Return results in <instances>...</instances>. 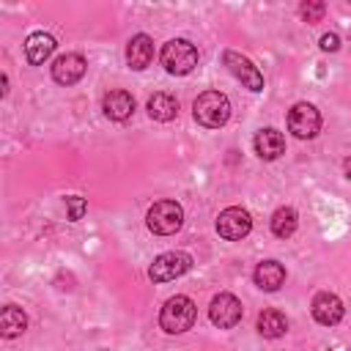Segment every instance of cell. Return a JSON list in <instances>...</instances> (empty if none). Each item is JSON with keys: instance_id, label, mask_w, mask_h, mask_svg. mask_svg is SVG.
Returning <instances> with one entry per match:
<instances>
[{"instance_id": "cell-5", "label": "cell", "mask_w": 351, "mask_h": 351, "mask_svg": "<svg viewBox=\"0 0 351 351\" xmlns=\"http://www.w3.org/2000/svg\"><path fill=\"white\" fill-rule=\"evenodd\" d=\"M192 269V255L189 252H181V250H173V252H162L154 258L151 269H148V277L154 282H170L181 274H186Z\"/></svg>"}, {"instance_id": "cell-23", "label": "cell", "mask_w": 351, "mask_h": 351, "mask_svg": "<svg viewBox=\"0 0 351 351\" xmlns=\"http://www.w3.org/2000/svg\"><path fill=\"white\" fill-rule=\"evenodd\" d=\"M337 47H340V36L337 33H324L321 36V49L324 52H335Z\"/></svg>"}, {"instance_id": "cell-19", "label": "cell", "mask_w": 351, "mask_h": 351, "mask_svg": "<svg viewBox=\"0 0 351 351\" xmlns=\"http://www.w3.org/2000/svg\"><path fill=\"white\" fill-rule=\"evenodd\" d=\"M258 332L263 337H271V340L274 337H282L288 332V318L280 310H263L258 315Z\"/></svg>"}, {"instance_id": "cell-10", "label": "cell", "mask_w": 351, "mask_h": 351, "mask_svg": "<svg viewBox=\"0 0 351 351\" xmlns=\"http://www.w3.org/2000/svg\"><path fill=\"white\" fill-rule=\"evenodd\" d=\"M310 310H313V318H315L318 324H324V326H335V324H340L343 315H346V307H343L340 296H335V293H329V291L315 293Z\"/></svg>"}, {"instance_id": "cell-16", "label": "cell", "mask_w": 351, "mask_h": 351, "mask_svg": "<svg viewBox=\"0 0 351 351\" xmlns=\"http://www.w3.org/2000/svg\"><path fill=\"white\" fill-rule=\"evenodd\" d=\"M55 38L49 36V33H44V30H36V33H30L27 38H25V55H27V60L33 63V66H41L52 52H55Z\"/></svg>"}, {"instance_id": "cell-13", "label": "cell", "mask_w": 351, "mask_h": 351, "mask_svg": "<svg viewBox=\"0 0 351 351\" xmlns=\"http://www.w3.org/2000/svg\"><path fill=\"white\" fill-rule=\"evenodd\" d=\"M101 110L110 121H126L134 112V96L126 90H110L101 99Z\"/></svg>"}, {"instance_id": "cell-14", "label": "cell", "mask_w": 351, "mask_h": 351, "mask_svg": "<svg viewBox=\"0 0 351 351\" xmlns=\"http://www.w3.org/2000/svg\"><path fill=\"white\" fill-rule=\"evenodd\" d=\"M252 145H255V154H258L261 159L271 162V159L282 156V151H285V137H282V132H277V129H261V132L255 134Z\"/></svg>"}, {"instance_id": "cell-8", "label": "cell", "mask_w": 351, "mask_h": 351, "mask_svg": "<svg viewBox=\"0 0 351 351\" xmlns=\"http://www.w3.org/2000/svg\"><path fill=\"white\" fill-rule=\"evenodd\" d=\"M222 63L228 66V71L250 90H263V74L258 71V66H252L250 58H244L241 52L236 49H225L222 52Z\"/></svg>"}, {"instance_id": "cell-21", "label": "cell", "mask_w": 351, "mask_h": 351, "mask_svg": "<svg viewBox=\"0 0 351 351\" xmlns=\"http://www.w3.org/2000/svg\"><path fill=\"white\" fill-rule=\"evenodd\" d=\"M85 211H88V203H85V197H80V195H71V197H66V217H69L71 222H80Z\"/></svg>"}, {"instance_id": "cell-17", "label": "cell", "mask_w": 351, "mask_h": 351, "mask_svg": "<svg viewBox=\"0 0 351 351\" xmlns=\"http://www.w3.org/2000/svg\"><path fill=\"white\" fill-rule=\"evenodd\" d=\"M148 115H151L154 121L167 123V121H173V118L178 115V101H176L170 93H154V96L148 99Z\"/></svg>"}, {"instance_id": "cell-11", "label": "cell", "mask_w": 351, "mask_h": 351, "mask_svg": "<svg viewBox=\"0 0 351 351\" xmlns=\"http://www.w3.org/2000/svg\"><path fill=\"white\" fill-rule=\"evenodd\" d=\"M85 69H88V63H85L82 55L66 52V55H60V58L52 63V80H55L58 85H74V82L82 80Z\"/></svg>"}, {"instance_id": "cell-2", "label": "cell", "mask_w": 351, "mask_h": 351, "mask_svg": "<svg viewBox=\"0 0 351 351\" xmlns=\"http://www.w3.org/2000/svg\"><path fill=\"white\" fill-rule=\"evenodd\" d=\"M192 115H195V121H197L200 126H206V129H219V126H225L228 118H230V101H228V96L219 93V90H206V93H200V96L195 99Z\"/></svg>"}, {"instance_id": "cell-7", "label": "cell", "mask_w": 351, "mask_h": 351, "mask_svg": "<svg viewBox=\"0 0 351 351\" xmlns=\"http://www.w3.org/2000/svg\"><path fill=\"white\" fill-rule=\"evenodd\" d=\"M252 230V217L247 208L241 206H230L225 211H219L217 217V233L228 241H241L247 233Z\"/></svg>"}, {"instance_id": "cell-1", "label": "cell", "mask_w": 351, "mask_h": 351, "mask_svg": "<svg viewBox=\"0 0 351 351\" xmlns=\"http://www.w3.org/2000/svg\"><path fill=\"white\" fill-rule=\"evenodd\" d=\"M197 318V307L189 296H170L159 313V326L167 335H184L195 326Z\"/></svg>"}, {"instance_id": "cell-4", "label": "cell", "mask_w": 351, "mask_h": 351, "mask_svg": "<svg viewBox=\"0 0 351 351\" xmlns=\"http://www.w3.org/2000/svg\"><path fill=\"white\" fill-rule=\"evenodd\" d=\"M145 225L156 236L176 233L184 225V208H181V203H176V200H156L148 208V214H145Z\"/></svg>"}, {"instance_id": "cell-18", "label": "cell", "mask_w": 351, "mask_h": 351, "mask_svg": "<svg viewBox=\"0 0 351 351\" xmlns=\"http://www.w3.org/2000/svg\"><path fill=\"white\" fill-rule=\"evenodd\" d=\"M25 329H27V315L19 307L5 304L3 313H0V332H3V337H16Z\"/></svg>"}, {"instance_id": "cell-22", "label": "cell", "mask_w": 351, "mask_h": 351, "mask_svg": "<svg viewBox=\"0 0 351 351\" xmlns=\"http://www.w3.org/2000/svg\"><path fill=\"white\" fill-rule=\"evenodd\" d=\"M324 11H326V5L324 3H318V0H310V3H302V8H299V14H302V19L304 22H321V16H324Z\"/></svg>"}, {"instance_id": "cell-20", "label": "cell", "mask_w": 351, "mask_h": 351, "mask_svg": "<svg viewBox=\"0 0 351 351\" xmlns=\"http://www.w3.org/2000/svg\"><path fill=\"white\" fill-rule=\"evenodd\" d=\"M296 225H299V217H296V211H293L291 206H282V208H277V211L271 214V233H274L277 239L293 236Z\"/></svg>"}, {"instance_id": "cell-9", "label": "cell", "mask_w": 351, "mask_h": 351, "mask_svg": "<svg viewBox=\"0 0 351 351\" xmlns=\"http://www.w3.org/2000/svg\"><path fill=\"white\" fill-rule=\"evenodd\" d=\"M241 315H244V307L233 293H217L208 304V318L219 329H233L241 321Z\"/></svg>"}, {"instance_id": "cell-24", "label": "cell", "mask_w": 351, "mask_h": 351, "mask_svg": "<svg viewBox=\"0 0 351 351\" xmlns=\"http://www.w3.org/2000/svg\"><path fill=\"white\" fill-rule=\"evenodd\" d=\"M343 167H346V176H348V178H351V156H348V159H346V165H343Z\"/></svg>"}, {"instance_id": "cell-15", "label": "cell", "mask_w": 351, "mask_h": 351, "mask_svg": "<svg viewBox=\"0 0 351 351\" xmlns=\"http://www.w3.org/2000/svg\"><path fill=\"white\" fill-rule=\"evenodd\" d=\"M252 280H255V285L261 288V291H277L282 282H285V266L280 263V261H261L258 266H255V274H252Z\"/></svg>"}, {"instance_id": "cell-6", "label": "cell", "mask_w": 351, "mask_h": 351, "mask_svg": "<svg viewBox=\"0 0 351 351\" xmlns=\"http://www.w3.org/2000/svg\"><path fill=\"white\" fill-rule=\"evenodd\" d=\"M321 129V112L310 104V101H299L291 107L288 112V132L299 140H310L315 137Z\"/></svg>"}, {"instance_id": "cell-12", "label": "cell", "mask_w": 351, "mask_h": 351, "mask_svg": "<svg viewBox=\"0 0 351 351\" xmlns=\"http://www.w3.org/2000/svg\"><path fill=\"white\" fill-rule=\"evenodd\" d=\"M151 60H154V41H151V36H145V33L132 36L129 44H126V63H129V69L143 71Z\"/></svg>"}, {"instance_id": "cell-3", "label": "cell", "mask_w": 351, "mask_h": 351, "mask_svg": "<svg viewBox=\"0 0 351 351\" xmlns=\"http://www.w3.org/2000/svg\"><path fill=\"white\" fill-rule=\"evenodd\" d=\"M159 60L165 66L167 74H176V77H184L189 74L195 66H197V49L192 41L186 38H170L162 52H159Z\"/></svg>"}]
</instances>
